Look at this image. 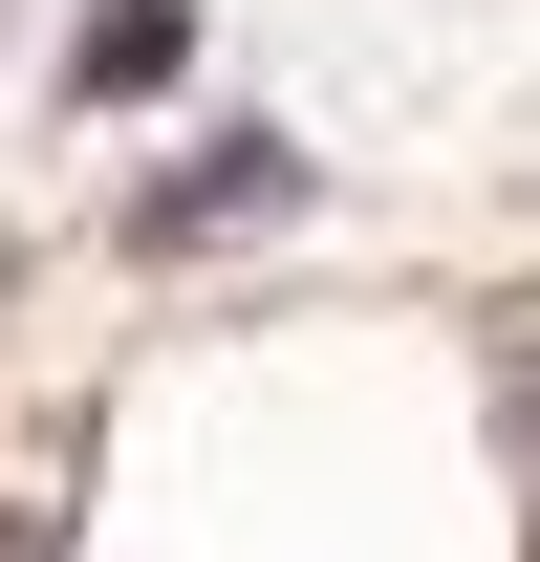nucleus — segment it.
<instances>
[{
    "label": "nucleus",
    "instance_id": "1",
    "mask_svg": "<svg viewBox=\"0 0 540 562\" xmlns=\"http://www.w3.org/2000/svg\"><path fill=\"white\" fill-rule=\"evenodd\" d=\"M281 195H303V151H281V131H238L216 173H151V238H238V216H281Z\"/></svg>",
    "mask_w": 540,
    "mask_h": 562
}]
</instances>
